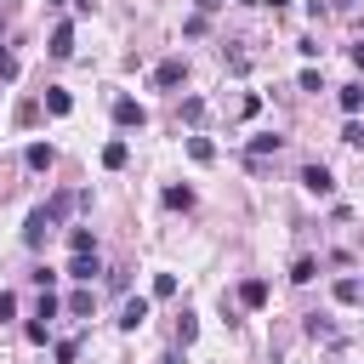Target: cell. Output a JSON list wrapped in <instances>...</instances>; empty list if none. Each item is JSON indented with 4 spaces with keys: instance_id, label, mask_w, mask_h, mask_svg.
I'll return each instance as SVG.
<instances>
[{
    "instance_id": "6da1fadb",
    "label": "cell",
    "mask_w": 364,
    "mask_h": 364,
    "mask_svg": "<svg viewBox=\"0 0 364 364\" xmlns=\"http://www.w3.org/2000/svg\"><path fill=\"white\" fill-rule=\"evenodd\" d=\"M57 222H63V216H57L51 205H40V210H28V228H23V245H28V250H40V245L51 239V228H57Z\"/></svg>"
},
{
    "instance_id": "7a4b0ae2",
    "label": "cell",
    "mask_w": 364,
    "mask_h": 364,
    "mask_svg": "<svg viewBox=\"0 0 364 364\" xmlns=\"http://www.w3.org/2000/svg\"><path fill=\"white\" fill-rule=\"evenodd\" d=\"M114 125H119V131H142V125H148V108H142L136 97H119V102H114Z\"/></svg>"
},
{
    "instance_id": "3957f363",
    "label": "cell",
    "mask_w": 364,
    "mask_h": 364,
    "mask_svg": "<svg viewBox=\"0 0 364 364\" xmlns=\"http://www.w3.org/2000/svg\"><path fill=\"white\" fill-rule=\"evenodd\" d=\"M148 307H154L148 296H125V307H119V330H142V324H148Z\"/></svg>"
},
{
    "instance_id": "277c9868",
    "label": "cell",
    "mask_w": 364,
    "mask_h": 364,
    "mask_svg": "<svg viewBox=\"0 0 364 364\" xmlns=\"http://www.w3.org/2000/svg\"><path fill=\"white\" fill-rule=\"evenodd\" d=\"M182 80H188V63H182V57H165V63L154 68V85H165V91L182 85Z\"/></svg>"
},
{
    "instance_id": "5b68a950",
    "label": "cell",
    "mask_w": 364,
    "mask_h": 364,
    "mask_svg": "<svg viewBox=\"0 0 364 364\" xmlns=\"http://www.w3.org/2000/svg\"><path fill=\"white\" fill-rule=\"evenodd\" d=\"M301 188H307V193H318V199H324V193H330V188H336V176H330V171H324V165H301Z\"/></svg>"
},
{
    "instance_id": "8992f818",
    "label": "cell",
    "mask_w": 364,
    "mask_h": 364,
    "mask_svg": "<svg viewBox=\"0 0 364 364\" xmlns=\"http://www.w3.org/2000/svg\"><path fill=\"white\" fill-rule=\"evenodd\" d=\"M97 273H102V267H97V250H80V256L68 262V279H80V284H91Z\"/></svg>"
},
{
    "instance_id": "52a82bcc",
    "label": "cell",
    "mask_w": 364,
    "mask_h": 364,
    "mask_svg": "<svg viewBox=\"0 0 364 364\" xmlns=\"http://www.w3.org/2000/svg\"><path fill=\"white\" fill-rule=\"evenodd\" d=\"M51 57H74V23H57L51 28V46H46Z\"/></svg>"
},
{
    "instance_id": "ba28073f",
    "label": "cell",
    "mask_w": 364,
    "mask_h": 364,
    "mask_svg": "<svg viewBox=\"0 0 364 364\" xmlns=\"http://www.w3.org/2000/svg\"><path fill=\"white\" fill-rule=\"evenodd\" d=\"M51 159H57V154H51L46 142H28V148H23V165H28V171H51Z\"/></svg>"
},
{
    "instance_id": "9c48e42d",
    "label": "cell",
    "mask_w": 364,
    "mask_h": 364,
    "mask_svg": "<svg viewBox=\"0 0 364 364\" xmlns=\"http://www.w3.org/2000/svg\"><path fill=\"white\" fill-rule=\"evenodd\" d=\"M279 148H284V136H273V131L250 136V159H267V154H279Z\"/></svg>"
},
{
    "instance_id": "30bf717a",
    "label": "cell",
    "mask_w": 364,
    "mask_h": 364,
    "mask_svg": "<svg viewBox=\"0 0 364 364\" xmlns=\"http://www.w3.org/2000/svg\"><path fill=\"white\" fill-rule=\"evenodd\" d=\"M125 159H131V148H125V136H114V142L102 148V165H108V171H125Z\"/></svg>"
},
{
    "instance_id": "8fae6325",
    "label": "cell",
    "mask_w": 364,
    "mask_h": 364,
    "mask_svg": "<svg viewBox=\"0 0 364 364\" xmlns=\"http://www.w3.org/2000/svg\"><path fill=\"white\" fill-rule=\"evenodd\" d=\"M336 301H341V307L364 301V279H336Z\"/></svg>"
},
{
    "instance_id": "7c38bea8",
    "label": "cell",
    "mask_w": 364,
    "mask_h": 364,
    "mask_svg": "<svg viewBox=\"0 0 364 364\" xmlns=\"http://www.w3.org/2000/svg\"><path fill=\"white\" fill-rule=\"evenodd\" d=\"M239 301H245V307H262V301H267V279H245V284H239Z\"/></svg>"
},
{
    "instance_id": "4fadbf2b",
    "label": "cell",
    "mask_w": 364,
    "mask_h": 364,
    "mask_svg": "<svg viewBox=\"0 0 364 364\" xmlns=\"http://www.w3.org/2000/svg\"><path fill=\"white\" fill-rule=\"evenodd\" d=\"M68 108H74V97L63 85H46V114H68Z\"/></svg>"
},
{
    "instance_id": "5bb4252c",
    "label": "cell",
    "mask_w": 364,
    "mask_h": 364,
    "mask_svg": "<svg viewBox=\"0 0 364 364\" xmlns=\"http://www.w3.org/2000/svg\"><path fill=\"white\" fill-rule=\"evenodd\" d=\"M307 336H313V341H330V347L341 341V336H336V324H330V318H318V313L307 318Z\"/></svg>"
},
{
    "instance_id": "9a60e30c",
    "label": "cell",
    "mask_w": 364,
    "mask_h": 364,
    "mask_svg": "<svg viewBox=\"0 0 364 364\" xmlns=\"http://www.w3.org/2000/svg\"><path fill=\"white\" fill-rule=\"evenodd\" d=\"M91 307H97V296H91V290H74V296H68V313H74V318H85Z\"/></svg>"
},
{
    "instance_id": "2e32d148",
    "label": "cell",
    "mask_w": 364,
    "mask_h": 364,
    "mask_svg": "<svg viewBox=\"0 0 364 364\" xmlns=\"http://www.w3.org/2000/svg\"><path fill=\"white\" fill-rule=\"evenodd\" d=\"M341 108L358 114V108H364V85H341Z\"/></svg>"
},
{
    "instance_id": "e0dca14e",
    "label": "cell",
    "mask_w": 364,
    "mask_h": 364,
    "mask_svg": "<svg viewBox=\"0 0 364 364\" xmlns=\"http://www.w3.org/2000/svg\"><path fill=\"white\" fill-rule=\"evenodd\" d=\"M188 154H193V159H199V165H210V159H216V148H210V142H205V136H188Z\"/></svg>"
},
{
    "instance_id": "ac0fdd59",
    "label": "cell",
    "mask_w": 364,
    "mask_h": 364,
    "mask_svg": "<svg viewBox=\"0 0 364 364\" xmlns=\"http://www.w3.org/2000/svg\"><path fill=\"white\" fill-rule=\"evenodd\" d=\"M165 205H171V210H188V205H193V188H165Z\"/></svg>"
},
{
    "instance_id": "d6986e66",
    "label": "cell",
    "mask_w": 364,
    "mask_h": 364,
    "mask_svg": "<svg viewBox=\"0 0 364 364\" xmlns=\"http://www.w3.org/2000/svg\"><path fill=\"white\" fill-rule=\"evenodd\" d=\"M313 273H318V262H313V256H296V267H290V279H296V284H307Z\"/></svg>"
},
{
    "instance_id": "ffe728a7",
    "label": "cell",
    "mask_w": 364,
    "mask_h": 364,
    "mask_svg": "<svg viewBox=\"0 0 364 364\" xmlns=\"http://www.w3.org/2000/svg\"><path fill=\"white\" fill-rule=\"evenodd\" d=\"M68 245H74V256H80V250H97V239H91V228H74V233H68Z\"/></svg>"
},
{
    "instance_id": "44dd1931",
    "label": "cell",
    "mask_w": 364,
    "mask_h": 364,
    "mask_svg": "<svg viewBox=\"0 0 364 364\" xmlns=\"http://www.w3.org/2000/svg\"><path fill=\"white\" fill-rule=\"evenodd\" d=\"M193 336H199V324H193V313H182V318H176V341H182V347H188V341H193Z\"/></svg>"
},
{
    "instance_id": "7402d4cb",
    "label": "cell",
    "mask_w": 364,
    "mask_h": 364,
    "mask_svg": "<svg viewBox=\"0 0 364 364\" xmlns=\"http://www.w3.org/2000/svg\"><path fill=\"white\" fill-rule=\"evenodd\" d=\"M222 63H228L233 74H245V68H250V51H222Z\"/></svg>"
},
{
    "instance_id": "603a6c76",
    "label": "cell",
    "mask_w": 364,
    "mask_h": 364,
    "mask_svg": "<svg viewBox=\"0 0 364 364\" xmlns=\"http://www.w3.org/2000/svg\"><path fill=\"white\" fill-rule=\"evenodd\" d=\"M182 119H188V125H199V119H205V102H199V97H188V102H182Z\"/></svg>"
},
{
    "instance_id": "cb8c5ba5",
    "label": "cell",
    "mask_w": 364,
    "mask_h": 364,
    "mask_svg": "<svg viewBox=\"0 0 364 364\" xmlns=\"http://www.w3.org/2000/svg\"><path fill=\"white\" fill-rule=\"evenodd\" d=\"M154 296H159V301L176 296V273H159V279H154Z\"/></svg>"
},
{
    "instance_id": "d4e9b609",
    "label": "cell",
    "mask_w": 364,
    "mask_h": 364,
    "mask_svg": "<svg viewBox=\"0 0 364 364\" xmlns=\"http://www.w3.org/2000/svg\"><path fill=\"white\" fill-rule=\"evenodd\" d=\"M301 91H324V74L318 68H301Z\"/></svg>"
},
{
    "instance_id": "484cf974",
    "label": "cell",
    "mask_w": 364,
    "mask_h": 364,
    "mask_svg": "<svg viewBox=\"0 0 364 364\" xmlns=\"http://www.w3.org/2000/svg\"><path fill=\"white\" fill-rule=\"evenodd\" d=\"M0 80H17V57L11 51H0Z\"/></svg>"
},
{
    "instance_id": "4316f807",
    "label": "cell",
    "mask_w": 364,
    "mask_h": 364,
    "mask_svg": "<svg viewBox=\"0 0 364 364\" xmlns=\"http://www.w3.org/2000/svg\"><path fill=\"white\" fill-rule=\"evenodd\" d=\"M11 313H17V296H11V290H0V318H11Z\"/></svg>"
},
{
    "instance_id": "83f0119b",
    "label": "cell",
    "mask_w": 364,
    "mask_h": 364,
    "mask_svg": "<svg viewBox=\"0 0 364 364\" xmlns=\"http://www.w3.org/2000/svg\"><path fill=\"white\" fill-rule=\"evenodd\" d=\"M347 57H353V68L364 74V40H358V46H347Z\"/></svg>"
},
{
    "instance_id": "f1b7e54d",
    "label": "cell",
    "mask_w": 364,
    "mask_h": 364,
    "mask_svg": "<svg viewBox=\"0 0 364 364\" xmlns=\"http://www.w3.org/2000/svg\"><path fill=\"white\" fill-rule=\"evenodd\" d=\"M193 6H199V17H205V11H216V6H222V0H193Z\"/></svg>"
},
{
    "instance_id": "f546056e",
    "label": "cell",
    "mask_w": 364,
    "mask_h": 364,
    "mask_svg": "<svg viewBox=\"0 0 364 364\" xmlns=\"http://www.w3.org/2000/svg\"><path fill=\"white\" fill-rule=\"evenodd\" d=\"M159 364H182V353H165V358H159Z\"/></svg>"
},
{
    "instance_id": "4dcf8cb0",
    "label": "cell",
    "mask_w": 364,
    "mask_h": 364,
    "mask_svg": "<svg viewBox=\"0 0 364 364\" xmlns=\"http://www.w3.org/2000/svg\"><path fill=\"white\" fill-rule=\"evenodd\" d=\"M262 6H273V11H284V6H290V0H262Z\"/></svg>"
}]
</instances>
